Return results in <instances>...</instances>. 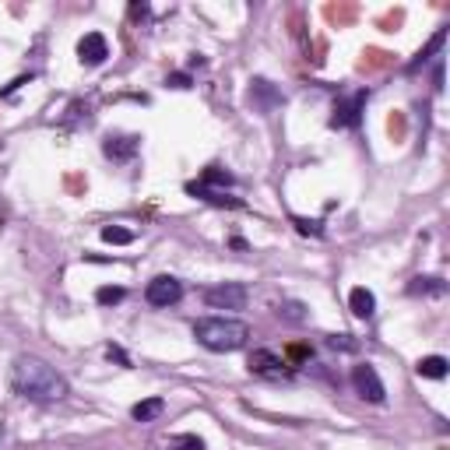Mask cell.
I'll return each instance as SVG.
<instances>
[{"instance_id": "1", "label": "cell", "mask_w": 450, "mask_h": 450, "mask_svg": "<svg viewBox=\"0 0 450 450\" xmlns=\"http://www.w3.org/2000/svg\"><path fill=\"white\" fill-rule=\"evenodd\" d=\"M11 387L18 397L36 401V404H53L67 397V380L56 373L50 362L36 359V355H18L11 366Z\"/></svg>"}, {"instance_id": "2", "label": "cell", "mask_w": 450, "mask_h": 450, "mask_svg": "<svg viewBox=\"0 0 450 450\" xmlns=\"http://www.w3.org/2000/svg\"><path fill=\"white\" fill-rule=\"evenodd\" d=\"M194 338L208 352H239L250 341V324L236 317H201L194 324Z\"/></svg>"}, {"instance_id": "3", "label": "cell", "mask_w": 450, "mask_h": 450, "mask_svg": "<svg viewBox=\"0 0 450 450\" xmlns=\"http://www.w3.org/2000/svg\"><path fill=\"white\" fill-rule=\"evenodd\" d=\"M246 366H250L253 377H264V380H288V377L295 373L292 362H285L278 352H271V348H257V352H250Z\"/></svg>"}, {"instance_id": "4", "label": "cell", "mask_w": 450, "mask_h": 450, "mask_svg": "<svg viewBox=\"0 0 450 450\" xmlns=\"http://www.w3.org/2000/svg\"><path fill=\"white\" fill-rule=\"evenodd\" d=\"M352 387H355V394H359L362 401H370V404H384V401H387V387H384L380 373H377L370 362L352 366Z\"/></svg>"}, {"instance_id": "5", "label": "cell", "mask_w": 450, "mask_h": 450, "mask_svg": "<svg viewBox=\"0 0 450 450\" xmlns=\"http://www.w3.org/2000/svg\"><path fill=\"white\" fill-rule=\"evenodd\" d=\"M246 299H250V292H246V285H239V281H219V285L204 288V303H208L211 310H243Z\"/></svg>"}, {"instance_id": "6", "label": "cell", "mask_w": 450, "mask_h": 450, "mask_svg": "<svg viewBox=\"0 0 450 450\" xmlns=\"http://www.w3.org/2000/svg\"><path fill=\"white\" fill-rule=\"evenodd\" d=\"M145 299H148L152 306H176V303L183 299V281L172 278V275H159V278L148 281Z\"/></svg>"}, {"instance_id": "7", "label": "cell", "mask_w": 450, "mask_h": 450, "mask_svg": "<svg viewBox=\"0 0 450 450\" xmlns=\"http://www.w3.org/2000/svg\"><path fill=\"white\" fill-rule=\"evenodd\" d=\"M366 99H370V92H355V95L341 99L335 106L331 127H359L362 123V110H366Z\"/></svg>"}, {"instance_id": "8", "label": "cell", "mask_w": 450, "mask_h": 450, "mask_svg": "<svg viewBox=\"0 0 450 450\" xmlns=\"http://www.w3.org/2000/svg\"><path fill=\"white\" fill-rule=\"evenodd\" d=\"M103 152H106V159L112 162H130L137 152H141V137L137 134H116V137H106L103 141Z\"/></svg>"}, {"instance_id": "9", "label": "cell", "mask_w": 450, "mask_h": 450, "mask_svg": "<svg viewBox=\"0 0 450 450\" xmlns=\"http://www.w3.org/2000/svg\"><path fill=\"white\" fill-rule=\"evenodd\" d=\"M106 56H110V43H106V36H99V32L81 36V43H78V60H81V63L99 67V63H106Z\"/></svg>"}, {"instance_id": "10", "label": "cell", "mask_w": 450, "mask_h": 450, "mask_svg": "<svg viewBox=\"0 0 450 450\" xmlns=\"http://www.w3.org/2000/svg\"><path fill=\"white\" fill-rule=\"evenodd\" d=\"M250 103H253V110L261 112H271L275 106H281L285 99H281V92L271 85V81H264V78H257L253 85H250Z\"/></svg>"}, {"instance_id": "11", "label": "cell", "mask_w": 450, "mask_h": 450, "mask_svg": "<svg viewBox=\"0 0 450 450\" xmlns=\"http://www.w3.org/2000/svg\"><path fill=\"white\" fill-rule=\"evenodd\" d=\"M187 194H190V197H201V201H208V204H215V208H243L239 197H232V194H225V190H208V187H201V183H187Z\"/></svg>"}, {"instance_id": "12", "label": "cell", "mask_w": 450, "mask_h": 450, "mask_svg": "<svg viewBox=\"0 0 450 450\" xmlns=\"http://www.w3.org/2000/svg\"><path fill=\"white\" fill-rule=\"evenodd\" d=\"M348 306H352V313L359 317V320H370L373 313H377V295L370 292V288H352V295H348Z\"/></svg>"}, {"instance_id": "13", "label": "cell", "mask_w": 450, "mask_h": 450, "mask_svg": "<svg viewBox=\"0 0 450 450\" xmlns=\"http://www.w3.org/2000/svg\"><path fill=\"white\" fill-rule=\"evenodd\" d=\"M444 292H447V281L436 278V275H419V278L408 281V295H415V299H419V295H422V299H426V295H444Z\"/></svg>"}, {"instance_id": "14", "label": "cell", "mask_w": 450, "mask_h": 450, "mask_svg": "<svg viewBox=\"0 0 450 450\" xmlns=\"http://www.w3.org/2000/svg\"><path fill=\"white\" fill-rule=\"evenodd\" d=\"M162 412H166V401H162V397H145V401H137V404L130 408V415H134L137 422H155Z\"/></svg>"}, {"instance_id": "15", "label": "cell", "mask_w": 450, "mask_h": 450, "mask_svg": "<svg viewBox=\"0 0 450 450\" xmlns=\"http://www.w3.org/2000/svg\"><path fill=\"white\" fill-rule=\"evenodd\" d=\"M444 43H447V28H436V36H433V39H429L422 50H419V56L408 63V70H419L422 63H429V60H433V53H440V50H444Z\"/></svg>"}, {"instance_id": "16", "label": "cell", "mask_w": 450, "mask_h": 450, "mask_svg": "<svg viewBox=\"0 0 450 450\" xmlns=\"http://www.w3.org/2000/svg\"><path fill=\"white\" fill-rule=\"evenodd\" d=\"M447 359L444 355H426V359H419V377H426V380H444L447 377Z\"/></svg>"}, {"instance_id": "17", "label": "cell", "mask_w": 450, "mask_h": 450, "mask_svg": "<svg viewBox=\"0 0 450 450\" xmlns=\"http://www.w3.org/2000/svg\"><path fill=\"white\" fill-rule=\"evenodd\" d=\"M275 313H278L285 324H306V317H310V313H306V306H303V303H295V299H281Z\"/></svg>"}, {"instance_id": "18", "label": "cell", "mask_w": 450, "mask_h": 450, "mask_svg": "<svg viewBox=\"0 0 450 450\" xmlns=\"http://www.w3.org/2000/svg\"><path fill=\"white\" fill-rule=\"evenodd\" d=\"M197 183H201V187H208V190H222V187H232V172L211 166V169H204V176H201Z\"/></svg>"}, {"instance_id": "19", "label": "cell", "mask_w": 450, "mask_h": 450, "mask_svg": "<svg viewBox=\"0 0 450 450\" xmlns=\"http://www.w3.org/2000/svg\"><path fill=\"white\" fill-rule=\"evenodd\" d=\"M169 450H208V444L197 433H179V436L169 440Z\"/></svg>"}, {"instance_id": "20", "label": "cell", "mask_w": 450, "mask_h": 450, "mask_svg": "<svg viewBox=\"0 0 450 450\" xmlns=\"http://www.w3.org/2000/svg\"><path fill=\"white\" fill-rule=\"evenodd\" d=\"M103 239L112 243V246H127V243H134V232L130 229H120V225H106L103 229Z\"/></svg>"}, {"instance_id": "21", "label": "cell", "mask_w": 450, "mask_h": 450, "mask_svg": "<svg viewBox=\"0 0 450 450\" xmlns=\"http://www.w3.org/2000/svg\"><path fill=\"white\" fill-rule=\"evenodd\" d=\"M123 295H127V292H123L120 285H103V288L95 292V299H99L103 306H116V303H123Z\"/></svg>"}, {"instance_id": "22", "label": "cell", "mask_w": 450, "mask_h": 450, "mask_svg": "<svg viewBox=\"0 0 450 450\" xmlns=\"http://www.w3.org/2000/svg\"><path fill=\"white\" fill-rule=\"evenodd\" d=\"M292 225H295L303 236H324V225L317 222V219H299V215H292Z\"/></svg>"}, {"instance_id": "23", "label": "cell", "mask_w": 450, "mask_h": 450, "mask_svg": "<svg viewBox=\"0 0 450 450\" xmlns=\"http://www.w3.org/2000/svg\"><path fill=\"white\" fill-rule=\"evenodd\" d=\"M328 345H331V348H341V352H355V348H359V341H352L348 335H335Z\"/></svg>"}, {"instance_id": "24", "label": "cell", "mask_w": 450, "mask_h": 450, "mask_svg": "<svg viewBox=\"0 0 450 450\" xmlns=\"http://www.w3.org/2000/svg\"><path fill=\"white\" fill-rule=\"evenodd\" d=\"M106 359L120 362V366H130V359H127V352H123L120 345H106Z\"/></svg>"}, {"instance_id": "25", "label": "cell", "mask_w": 450, "mask_h": 450, "mask_svg": "<svg viewBox=\"0 0 450 450\" xmlns=\"http://www.w3.org/2000/svg\"><path fill=\"white\" fill-rule=\"evenodd\" d=\"M28 81H32V74H21V78H14L7 88H0V99H7L11 92H18V88H21V85H28Z\"/></svg>"}, {"instance_id": "26", "label": "cell", "mask_w": 450, "mask_h": 450, "mask_svg": "<svg viewBox=\"0 0 450 450\" xmlns=\"http://www.w3.org/2000/svg\"><path fill=\"white\" fill-rule=\"evenodd\" d=\"M166 85L169 88H190V74H183V70H179V74H169Z\"/></svg>"}, {"instance_id": "27", "label": "cell", "mask_w": 450, "mask_h": 450, "mask_svg": "<svg viewBox=\"0 0 450 450\" xmlns=\"http://www.w3.org/2000/svg\"><path fill=\"white\" fill-rule=\"evenodd\" d=\"M148 14H152V7H148V4H130V18H134V21H145Z\"/></svg>"}, {"instance_id": "28", "label": "cell", "mask_w": 450, "mask_h": 450, "mask_svg": "<svg viewBox=\"0 0 450 450\" xmlns=\"http://www.w3.org/2000/svg\"><path fill=\"white\" fill-rule=\"evenodd\" d=\"M433 85H436V92H444V63H436V70H433Z\"/></svg>"}, {"instance_id": "29", "label": "cell", "mask_w": 450, "mask_h": 450, "mask_svg": "<svg viewBox=\"0 0 450 450\" xmlns=\"http://www.w3.org/2000/svg\"><path fill=\"white\" fill-rule=\"evenodd\" d=\"M306 355H310V348H303V345L292 348V359H306Z\"/></svg>"}]
</instances>
